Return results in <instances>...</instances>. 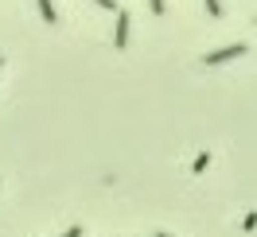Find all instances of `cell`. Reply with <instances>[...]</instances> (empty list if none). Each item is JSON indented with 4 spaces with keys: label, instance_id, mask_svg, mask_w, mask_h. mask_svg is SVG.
Wrapping results in <instances>:
<instances>
[{
    "label": "cell",
    "instance_id": "8992f818",
    "mask_svg": "<svg viewBox=\"0 0 257 237\" xmlns=\"http://www.w3.org/2000/svg\"><path fill=\"white\" fill-rule=\"evenodd\" d=\"M148 8H152L156 16H164V12H168V4H164V0H148Z\"/></svg>",
    "mask_w": 257,
    "mask_h": 237
},
{
    "label": "cell",
    "instance_id": "30bf717a",
    "mask_svg": "<svg viewBox=\"0 0 257 237\" xmlns=\"http://www.w3.org/2000/svg\"><path fill=\"white\" fill-rule=\"evenodd\" d=\"M0 70H4V59H0Z\"/></svg>",
    "mask_w": 257,
    "mask_h": 237
},
{
    "label": "cell",
    "instance_id": "3957f363",
    "mask_svg": "<svg viewBox=\"0 0 257 237\" xmlns=\"http://www.w3.org/2000/svg\"><path fill=\"white\" fill-rule=\"evenodd\" d=\"M39 4V16H43V24H59V12H55V4L51 0H35Z\"/></svg>",
    "mask_w": 257,
    "mask_h": 237
},
{
    "label": "cell",
    "instance_id": "9c48e42d",
    "mask_svg": "<svg viewBox=\"0 0 257 237\" xmlns=\"http://www.w3.org/2000/svg\"><path fill=\"white\" fill-rule=\"evenodd\" d=\"M156 237H172V233H164V229H160V233H156Z\"/></svg>",
    "mask_w": 257,
    "mask_h": 237
},
{
    "label": "cell",
    "instance_id": "277c9868",
    "mask_svg": "<svg viewBox=\"0 0 257 237\" xmlns=\"http://www.w3.org/2000/svg\"><path fill=\"white\" fill-rule=\"evenodd\" d=\"M207 167H210V156H207V152H199V156H195V163H191V171H195V175H203Z\"/></svg>",
    "mask_w": 257,
    "mask_h": 237
},
{
    "label": "cell",
    "instance_id": "5b68a950",
    "mask_svg": "<svg viewBox=\"0 0 257 237\" xmlns=\"http://www.w3.org/2000/svg\"><path fill=\"white\" fill-rule=\"evenodd\" d=\"M207 4V16H222V0H203Z\"/></svg>",
    "mask_w": 257,
    "mask_h": 237
},
{
    "label": "cell",
    "instance_id": "6da1fadb",
    "mask_svg": "<svg viewBox=\"0 0 257 237\" xmlns=\"http://www.w3.org/2000/svg\"><path fill=\"white\" fill-rule=\"evenodd\" d=\"M241 55H249V43H230V47H218V51H207L203 55V66H222V63H234Z\"/></svg>",
    "mask_w": 257,
    "mask_h": 237
},
{
    "label": "cell",
    "instance_id": "ba28073f",
    "mask_svg": "<svg viewBox=\"0 0 257 237\" xmlns=\"http://www.w3.org/2000/svg\"><path fill=\"white\" fill-rule=\"evenodd\" d=\"M59 237H82V225H70V229H63Z\"/></svg>",
    "mask_w": 257,
    "mask_h": 237
},
{
    "label": "cell",
    "instance_id": "7a4b0ae2",
    "mask_svg": "<svg viewBox=\"0 0 257 237\" xmlns=\"http://www.w3.org/2000/svg\"><path fill=\"white\" fill-rule=\"evenodd\" d=\"M113 47L117 51L128 47V12H121V8H117V24H113Z\"/></svg>",
    "mask_w": 257,
    "mask_h": 237
},
{
    "label": "cell",
    "instance_id": "52a82bcc",
    "mask_svg": "<svg viewBox=\"0 0 257 237\" xmlns=\"http://www.w3.org/2000/svg\"><path fill=\"white\" fill-rule=\"evenodd\" d=\"M97 8H105V12H117V0H94Z\"/></svg>",
    "mask_w": 257,
    "mask_h": 237
}]
</instances>
